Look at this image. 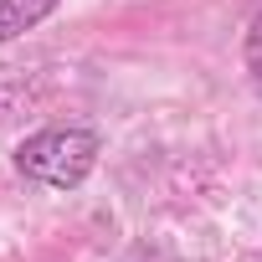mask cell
Masks as SVG:
<instances>
[{
  "label": "cell",
  "mask_w": 262,
  "mask_h": 262,
  "mask_svg": "<svg viewBox=\"0 0 262 262\" xmlns=\"http://www.w3.org/2000/svg\"><path fill=\"white\" fill-rule=\"evenodd\" d=\"M62 0H0V41H16L21 31L41 26Z\"/></svg>",
  "instance_id": "2"
},
{
  "label": "cell",
  "mask_w": 262,
  "mask_h": 262,
  "mask_svg": "<svg viewBox=\"0 0 262 262\" xmlns=\"http://www.w3.org/2000/svg\"><path fill=\"white\" fill-rule=\"evenodd\" d=\"M98 155H103V139L93 128L67 123V128H41V134L21 139L16 144V170L26 180L47 185V190H77L93 175Z\"/></svg>",
  "instance_id": "1"
},
{
  "label": "cell",
  "mask_w": 262,
  "mask_h": 262,
  "mask_svg": "<svg viewBox=\"0 0 262 262\" xmlns=\"http://www.w3.org/2000/svg\"><path fill=\"white\" fill-rule=\"evenodd\" d=\"M242 57H247V72H252V88L262 93V11H257V21L247 26V47H242Z\"/></svg>",
  "instance_id": "3"
}]
</instances>
